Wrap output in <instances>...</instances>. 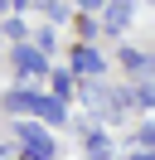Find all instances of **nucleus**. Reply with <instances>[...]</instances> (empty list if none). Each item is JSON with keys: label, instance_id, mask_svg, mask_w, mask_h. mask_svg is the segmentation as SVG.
Wrapping results in <instances>:
<instances>
[{"label": "nucleus", "instance_id": "nucleus-1", "mask_svg": "<svg viewBox=\"0 0 155 160\" xmlns=\"http://www.w3.org/2000/svg\"><path fill=\"white\" fill-rule=\"evenodd\" d=\"M15 136L24 141V155H29V160H53V136H48L39 121H19Z\"/></svg>", "mask_w": 155, "mask_h": 160}, {"label": "nucleus", "instance_id": "nucleus-2", "mask_svg": "<svg viewBox=\"0 0 155 160\" xmlns=\"http://www.w3.org/2000/svg\"><path fill=\"white\" fill-rule=\"evenodd\" d=\"M10 63H15L24 78H44V73H48V53H39L34 44H19V49H10Z\"/></svg>", "mask_w": 155, "mask_h": 160}, {"label": "nucleus", "instance_id": "nucleus-3", "mask_svg": "<svg viewBox=\"0 0 155 160\" xmlns=\"http://www.w3.org/2000/svg\"><path fill=\"white\" fill-rule=\"evenodd\" d=\"M34 107H39V92L34 88H10L5 92V112L10 117H34Z\"/></svg>", "mask_w": 155, "mask_h": 160}, {"label": "nucleus", "instance_id": "nucleus-4", "mask_svg": "<svg viewBox=\"0 0 155 160\" xmlns=\"http://www.w3.org/2000/svg\"><path fill=\"white\" fill-rule=\"evenodd\" d=\"M102 68H107V63H102V53H97V49H87V44H78V49H73V73H78V78H97Z\"/></svg>", "mask_w": 155, "mask_h": 160}, {"label": "nucleus", "instance_id": "nucleus-5", "mask_svg": "<svg viewBox=\"0 0 155 160\" xmlns=\"http://www.w3.org/2000/svg\"><path fill=\"white\" fill-rule=\"evenodd\" d=\"M131 0H112V5H107V15H102V24H107V34H121L126 24H131Z\"/></svg>", "mask_w": 155, "mask_h": 160}, {"label": "nucleus", "instance_id": "nucleus-6", "mask_svg": "<svg viewBox=\"0 0 155 160\" xmlns=\"http://www.w3.org/2000/svg\"><path fill=\"white\" fill-rule=\"evenodd\" d=\"M34 121H44V126H63V121H68V112H63V102H53V97H44V92H39Z\"/></svg>", "mask_w": 155, "mask_h": 160}, {"label": "nucleus", "instance_id": "nucleus-7", "mask_svg": "<svg viewBox=\"0 0 155 160\" xmlns=\"http://www.w3.org/2000/svg\"><path fill=\"white\" fill-rule=\"evenodd\" d=\"M73 73H53V92H48V97H53V102H68V97H73Z\"/></svg>", "mask_w": 155, "mask_h": 160}, {"label": "nucleus", "instance_id": "nucleus-8", "mask_svg": "<svg viewBox=\"0 0 155 160\" xmlns=\"http://www.w3.org/2000/svg\"><path fill=\"white\" fill-rule=\"evenodd\" d=\"M82 146H87V155H107V150H112V141H107L102 131H82Z\"/></svg>", "mask_w": 155, "mask_h": 160}, {"label": "nucleus", "instance_id": "nucleus-9", "mask_svg": "<svg viewBox=\"0 0 155 160\" xmlns=\"http://www.w3.org/2000/svg\"><path fill=\"white\" fill-rule=\"evenodd\" d=\"M121 63H126L131 73H145V68H150V53H141V49H121Z\"/></svg>", "mask_w": 155, "mask_h": 160}, {"label": "nucleus", "instance_id": "nucleus-10", "mask_svg": "<svg viewBox=\"0 0 155 160\" xmlns=\"http://www.w3.org/2000/svg\"><path fill=\"white\" fill-rule=\"evenodd\" d=\"M44 15H48V20H68V5H63V0H44Z\"/></svg>", "mask_w": 155, "mask_h": 160}, {"label": "nucleus", "instance_id": "nucleus-11", "mask_svg": "<svg viewBox=\"0 0 155 160\" xmlns=\"http://www.w3.org/2000/svg\"><path fill=\"white\" fill-rule=\"evenodd\" d=\"M131 102H136V107H150V102H155V92H150V82H141V88L131 92Z\"/></svg>", "mask_w": 155, "mask_h": 160}, {"label": "nucleus", "instance_id": "nucleus-12", "mask_svg": "<svg viewBox=\"0 0 155 160\" xmlns=\"http://www.w3.org/2000/svg\"><path fill=\"white\" fill-rule=\"evenodd\" d=\"M150 141H155V126H150V121H145V126L136 131V146H141V150H150Z\"/></svg>", "mask_w": 155, "mask_h": 160}, {"label": "nucleus", "instance_id": "nucleus-13", "mask_svg": "<svg viewBox=\"0 0 155 160\" xmlns=\"http://www.w3.org/2000/svg\"><path fill=\"white\" fill-rule=\"evenodd\" d=\"M5 34H10V39H24V20H19V15H15V20H5Z\"/></svg>", "mask_w": 155, "mask_h": 160}, {"label": "nucleus", "instance_id": "nucleus-14", "mask_svg": "<svg viewBox=\"0 0 155 160\" xmlns=\"http://www.w3.org/2000/svg\"><path fill=\"white\" fill-rule=\"evenodd\" d=\"M78 5H82V10H102L107 0H78Z\"/></svg>", "mask_w": 155, "mask_h": 160}, {"label": "nucleus", "instance_id": "nucleus-15", "mask_svg": "<svg viewBox=\"0 0 155 160\" xmlns=\"http://www.w3.org/2000/svg\"><path fill=\"white\" fill-rule=\"evenodd\" d=\"M0 160H15V150H10V146H0Z\"/></svg>", "mask_w": 155, "mask_h": 160}, {"label": "nucleus", "instance_id": "nucleus-16", "mask_svg": "<svg viewBox=\"0 0 155 160\" xmlns=\"http://www.w3.org/2000/svg\"><path fill=\"white\" fill-rule=\"evenodd\" d=\"M10 5H15V10H29V0H10Z\"/></svg>", "mask_w": 155, "mask_h": 160}, {"label": "nucleus", "instance_id": "nucleus-17", "mask_svg": "<svg viewBox=\"0 0 155 160\" xmlns=\"http://www.w3.org/2000/svg\"><path fill=\"white\" fill-rule=\"evenodd\" d=\"M131 160H150V150H136V155H131Z\"/></svg>", "mask_w": 155, "mask_h": 160}, {"label": "nucleus", "instance_id": "nucleus-18", "mask_svg": "<svg viewBox=\"0 0 155 160\" xmlns=\"http://www.w3.org/2000/svg\"><path fill=\"white\" fill-rule=\"evenodd\" d=\"M87 160H112V155H87Z\"/></svg>", "mask_w": 155, "mask_h": 160}]
</instances>
